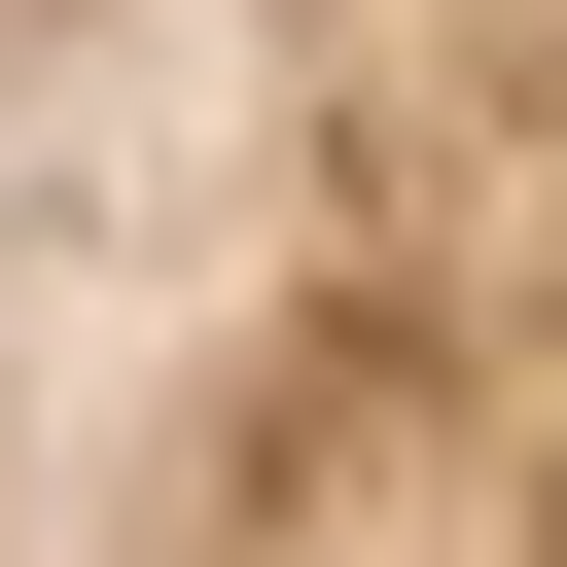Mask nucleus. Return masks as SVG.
Listing matches in <instances>:
<instances>
[{"label": "nucleus", "mask_w": 567, "mask_h": 567, "mask_svg": "<svg viewBox=\"0 0 567 567\" xmlns=\"http://www.w3.org/2000/svg\"><path fill=\"white\" fill-rule=\"evenodd\" d=\"M0 567H567V0H0Z\"/></svg>", "instance_id": "nucleus-1"}]
</instances>
